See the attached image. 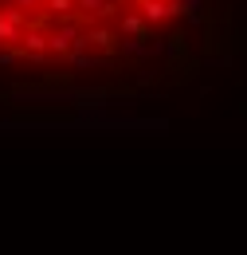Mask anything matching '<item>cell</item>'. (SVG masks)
<instances>
[{
  "label": "cell",
  "mask_w": 247,
  "mask_h": 255,
  "mask_svg": "<svg viewBox=\"0 0 247 255\" xmlns=\"http://www.w3.org/2000/svg\"><path fill=\"white\" fill-rule=\"evenodd\" d=\"M75 8L83 12V20H114L118 16L114 0H75Z\"/></svg>",
  "instance_id": "cell-1"
},
{
  "label": "cell",
  "mask_w": 247,
  "mask_h": 255,
  "mask_svg": "<svg viewBox=\"0 0 247 255\" xmlns=\"http://www.w3.org/2000/svg\"><path fill=\"white\" fill-rule=\"evenodd\" d=\"M118 28H122V35H129V39H149V35H153V28L145 24V16H141L137 8L118 16Z\"/></svg>",
  "instance_id": "cell-2"
},
{
  "label": "cell",
  "mask_w": 247,
  "mask_h": 255,
  "mask_svg": "<svg viewBox=\"0 0 247 255\" xmlns=\"http://www.w3.org/2000/svg\"><path fill=\"white\" fill-rule=\"evenodd\" d=\"M83 35H87V43L98 47L102 55H114V51H118V35L110 32V28H87Z\"/></svg>",
  "instance_id": "cell-3"
},
{
  "label": "cell",
  "mask_w": 247,
  "mask_h": 255,
  "mask_svg": "<svg viewBox=\"0 0 247 255\" xmlns=\"http://www.w3.org/2000/svg\"><path fill=\"white\" fill-rule=\"evenodd\" d=\"M43 8H47V16H55L59 24H67V20L75 16V0H47Z\"/></svg>",
  "instance_id": "cell-4"
},
{
  "label": "cell",
  "mask_w": 247,
  "mask_h": 255,
  "mask_svg": "<svg viewBox=\"0 0 247 255\" xmlns=\"http://www.w3.org/2000/svg\"><path fill=\"white\" fill-rule=\"evenodd\" d=\"M31 4H47V0H16V8H31Z\"/></svg>",
  "instance_id": "cell-5"
},
{
  "label": "cell",
  "mask_w": 247,
  "mask_h": 255,
  "mask_svg": "<svg viewBox=\"0 0 247 255\" xmlns=\"http://www.w3.org/2000/svg\"><path fill=\"white\" fill-rule=\"evenodd\" d=\"M114 4H118V8H125V4H129V8H133V4H137V0H114Z\"/></svg>",
  "instance_id": "cell-6"
},
{
  "label": "cell",
  "mask_w": 247,
  "mask_h": 255,
  "mask_svg": "<svg viewBox=\"0 0 247 255\" xmlns=\"http://www.w3.org/2000/svg\"><path fill=\"white\" fill-rule=\"evenodd\" d=\"M165 4H181V0H165Z\"/></svg>",
  "instance_id": "cell-7"
}]
</instances>
